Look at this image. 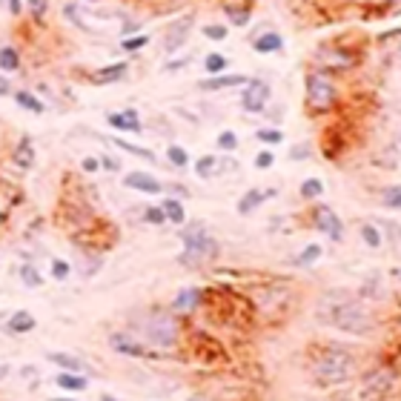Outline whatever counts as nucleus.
I'll list each match as a JSON object with an SVG mask.
<instances>
[{
  "label": "nucleus",
  "instance_id": "nucleus-49",
  "mask_svg": "<svg viewBox=\"0 0 401 401\" xmlns=\"http://www.w3.org/2000/svg\"><path fill=\"white\" fill-rule=\"evenodd\" d=\"M9 92H12V86H9V81H6L3 75H0V98H6V95H9Z\"/></svg>",
  "mask_w": 401,
  "mask_h": 401
},
{
  "label": "nucleus",
  "instance_id": "nucleus-45",
  "mask_svg": "<svg viewBox=\"0 0 401 401\" xmlns=\"http://www.w3.org/2000/svg\"><path fill=\"white\" fill-rule=\"evenodd\" d=\"M0 6H3L12 17H20V12H23V0H0Z\"/></svg>",
  "mask_w": 401,
  "mask_h": 401
},
{
  "label": "nucleus",
  "instance_id": "nucleus-40",
  "mask_svg": "<svg viewBox=\"0 0 401 401\" xmlns=\"http://www.w3.org/2000/svg\"><path fill=\"white\" fill-rule=\"evenodd\" d=\"M384 206H387V209H398V206H401V190H398V183H393V186H387V190H384Z\"/></svg>",
  "mask_w": 401,
  "mask_h": 401
},
{
  "label": "nucleus",
  "instance_id": "nucleus-15",
  "mask_svg": "<svg viewBox=\"0 0 401 401\" xmlns=\"http://www.w3.org/2000/svg\"><path fill=\"white\" fill-rule=\"evenodd\" d=\"M126 72H129V63L121 60V63H109V66L95 69V72L89 75V81L95 86H109V83H117L121 78H126Z\"/></svg>",
  "mask_w": 401,
  "mask_h": 401
},
{
  "label": "nucleus",
  "instance_id": "nucleus-20",
  "mask_svg": "<svg viewBox=\"0 0 401 401\" xmlns=\"http://www.w3.org/2000/svg\"><path fill=\"white\" fill-rule=\"evenodd\" d=\"M12 161L17 163L20 170H32V167H35V144H32L29 135H23V138L17 140V147H15V152H12Z\"/></svg>",
  "mask_w": 401,
  "mask_h": 401
},
{
  "label": "nucleus",
  "instance_id": "nucleus-38",
  "mask_svg": "<svg viewBox=\"0 0 401 401\" xmlns=\"http://www.w3.org/2000/svg\"><path fill=\"white\" fill-rule=\"evenodd\" d=\"M218 149L221 152H235V149H238V135H235L232 129H224L218 135Z\"/></svg>",
  "mask_w": 401,
  "mask_h": 401
},
{
  "label": "nucleus",
  "instance_id": "nucleus-26",
  "mask_svg": "<svg viewBox=\"0 0 401 401\" xmlns=\"http://www.w3.org/2000/svg\"><path fill=\"white\" fill-rule=\"evenodd\" d=\"M224 12H227L229 23H235V26H238V29H244L247 23H249V17H252V6H249V3H244V6L227 3V6H224Z\"/></svg>",
  "mask_w": 401,
  "mask_h": 401
},
{
  "label": "nucleus",
  "instance_id": "nucleus-8",
  "mask_svg": "<svg viewBox=\"0 0 401 401\" xmlns=\"http://www.w3.org/2000/svg\"><path fill=\"white\" fill-rule=\"evenodd\" d=\"M193 26H195V17H193V15H186V17H178V20L167 23V32H163L161 49L167 52V55H175L178 49H183V43L190 40Z\"/></svg>",
  "mask_w": 401,
  "mask_h": 401
},
{
  "label": "nucleus",
  "instance_id": "nucleus-34",
  "mask_svg": "<svg viewBox=\"0 0 401 401\" xmlns=\"http://www.w3.org/2000/svg\"><path fill=\"white\" fill-rule=\"evenodd\" d=\"M361 241L370 249H382V232L375 224H361Z\"/></svg>",
  "mask_w": 401,
  "mask_h": 401
},
{
  "label": "nucleus",
  "instance_id": "nucleus-7",
  "mask_svg": "<svg viewBox=\"0 0 401 401\" xmlns=\"http://www.w3.org/2000/svg\"><path fill=\"white\" fill-rule=\"evenodd\" d=\"M270 95H272V89L267 81H247L244 92H241V109L249 115H261V112H267Z\"/></svg>",
  "mask_w": 401,
  "mask_h": 401
},
{
  "label": "nucleus",
  "instance_id": "nucleus-39",
  "mask_svg": "<svg viewBox=\"0 0 401 401\" xmlns=\"http://www.w3.org/2000/svg\"><path fill=\"white\" fill-rule=\"evenodd\" d=\"M23 6L29 9V15H32L35 20H43L46 12H49V0H23Z\"/></svg>",
  "mask_w": 401,
  "mask_h": 401
},
{
  "label": "nucleus",
  "instance_id": "nucleus-51",
  "mask_svg": "<svg viewBox=\"0 0 401 401\" xmlns=\"http://www.w3.org/2000/svg\"><path fill=\"white\" fill-rule=\"evenodd\" d=\"M98 401H121V398L112 395V393H101V398H98Z\"/></svg>",
  "mask_w": 401,
  "mask_h": 401
},
{
  "label": "nucleus",
  "instance_id": "nucleus-19",
  "mask_svg": "<svg viewBox=\"0 0 401 401\" xmlns=\"http://www.w3.org/2000/svg\"><path fill=\"white\" fill-rule=\"evenodd\" d=\"M252 49L258 55H275L284 49V38H281L278 32H264V35H255L252 38Z\"/></svg>",
  "mask_w": 401,
  "mask_h": 401
},
{
  "label": "nucleus",
  "instance_id": "nucleus-2",
  "mask_svg": "<svg viewBox=\"0 0 401 401\" xmlns=\"http://www.w3.org/2000/svg\"><path fill=\"white\" fill-rule=\"evenodd\" d=\"M129 333L144 341L152 352H172L178 350L181 344V324H178V316L172 310H163V306H149L140 316H132L129 318Z\"/></svg>",
  "mask_w": 401,
  "mask_h": 401
},
{
  "label": "nucleus",
  "instance_id": "nucleus-18",
  "mask_svg": "<svg viewBox=\"0 0 401 401\" xmlns=\"http://www.w3.org/2000/svg\"><path fill=\"white\" fill-rule=\"evenodd\" d=\"M249 78L247 75H209L206 81L198 83L201 92H221V89H229V86H244Z\"/></svg>",
  "mask_w": 401,
  "mask_h": 401
},
{
  "label": "nucleus",
  "instance_id": "nucleus-24",
  "mask_svg": "<svg viewBox=\"0 0 401 401\" xmlns=\"http://www.w3.org/2000/svg\"><path fill=\"white\" fill-rule=\"evenodd\" d=\"M112 144L117 147V149H124V152H129V155H135V158H144V161H149V163H155L158 158H155V152L152 149H147V147H138V144H132V140H124V138H109Z\"/></svg>",
  "mask_w": 401,
  "mask_h": 401
},
{
  "label": "nucleus",
  "instance_id": "nucleus-52",
  "mask_svg": "<svg viewBox=\"0 0 401 401\" xmlns=\"http://www.w3.org/2000/svg\"><path fill=\"white\" fill-rule=\"evenodd\" d=\"M49 401H78L75 395H58V398H49Z\"/></svg>",
  "mask_w": 401,
  "mask_h": 401
},
{
  "label": "nucleus",
  "instance_id": "nucleus-43",
  "mask_svg": "<svg viewBox=\"0 0 401 401\" xmlns=\"http://www.w3.org/2000/svg\"><path fill=\"white\" fill-rule=\"evenodd\" d=\"M272 163H275V155H272L270 149H261V152L255 155V167H258V170H270Z\"/></svg>",
  "mask_w": 401,
  "mask_h": 401
},
{
  "label": "nucleus",
  "instance_id": "nucleus-22",
  "mask_svg": "<svg viewBox=\"0 0 401 401\" xmlns=\"http://www.w3.org/2000/svg\"><path fill=\"white\" fill-rule=\"evenodd\" d=\"M15 104H17L20 109L32 112V115H43V112H46V104L35 95V92H29V89H17V92H15Z\"/></svg>",
  "mask_w": 401,
  "mask_h": 401
},
{
  "label": "nucleus",
  "instance_id": "nucleus-11",
  "mask_svg": "<svg viewBox=\"0 0 401 401\" xmlns=\"http://www.w3.org/2000/svg\"><path fill=\"white\" fill-rule=\"evenodd\" d=\"M124 186H129L135 193H144V195H161L163 193V183L152 172H129L124 178Z\"/></svg>",
  "mask_w": 401,
  "mask_h": 401
},
{
  "label": "nucleus",
  "instance_id": "nucleus-16",
  "mask_svg": "<svg viewBox=\"0 0 401 401\" xmlns=\"http://www.w3.org/2000/svg\"><path fill=\"white\" fill-rule=\"evenodd\" d=\"M35 327H38V318L29 310H17L6 318V333L9 336H29Z\"/></svg>",
  "mask_w": 401,
  "mask_h": 401
},
{
  "label": "nucleus",
  "instance_id": "nucleus-27",
  "mask_svg": "<svg viewBox=\"0 0 401 401\" xmlns=\"http://www.w3.org/2000/svg\"><path fill=\"white\" fill-rule=\"evenodd\" d=\"M20 69V52L15 46H0V72H17Z\"/></svg>",
  "mask_w": 401,
  "mask_h": 401
},
{
  "label": "nucleus",
  "instance_id": "nucleus-36",
  "mask_svg": "<svg viewBox=\"0 0 401 401\" xmlns=\"http://www.w3.org/2000/svg\"><path fill=\"white\" fill-rule=\"evenodd\" d=\"M147 43H149L147 35H129V38H121V49L124 52H140V49H147Z\"/></svg>",
  "mask_w": 401,
  "mask_h": 401
},
{
  "label": "nucleus",
  "instance_id": "nucleus-6",
  "mask_svg": "<svg viewBox=\"0 0 401 401\" xmlns=\"http://www.w3.org/2000/svg\"><path fill=\"white\" fill-rule=\"evenodd\" d=\"M106 344L117 352V356H129V359H147V361H155L158 352H152L144 341H138L129 329H115V333H109Z\"/></svg>",
  "mask_w": 401,
  "mask_h": 401
},
{
  "label": "nucleus",
  "instance_id": "nucleus-17",
  "mask_svg": "<svg viewBox=\"0 0 401 401\" xmlns=\"http://www.w3.org/2000/svg\"><path fill=\"white\" fill-rule=\"evenodd\" d=\"M204 293L198 287H183L178 290V295L172 298V313H195L198 304H201Z\"/></svg>",
  "mask_w": 401,
  "mask_h": 401
},
{
  "label": "nucleus",
  "instance_id": "nucleus-35",
  "mask_svg": "<svg viewBox=\"0 0 401 401\" xmlns=\"http://www.w3.org/2000/svg\"><path fill=\"white\" fill-rule=\"evenodd\" d=\"M167 161L172 163V167L183 170V167H190V152H186L183 147H178V144H172V147H167Z\"/></svg>",
  "mask_w": 401,
  "mask_h": 401
},
{
  "label": "nucleus",
  "instance_id": "nucleus-9",
  "mask_svg": "<svg viewBox=\"0 0 401 401\" xmlns=\"http://www.w3.org/2000/svg\"><path fill=\"white\" fill-rule=\"evenodd\" d=\"M313 224H316L318 232L327 235L329 241H341V238H344V224H341V218L336 215L333 206L316 204V209H313Z\"/></svg>",
  "mask_w": 401,
  "mask_h": 401
},
{
  "label": "nucleus",
  "instance_id": "nucleus-33",
  "mask_svg": "<svg viewBox=\"0 0 401 401\" xmlns=\"http://www.w3.org/2000/svg\"><path fill=\"white\" fill-rule=\"evenodd\" d=\"M379 290H382V278H379V272H370V275L364 278V284L359 287L356 295L367 301V298H373V295H379Z\"/></svg>",
  "mask_w": 401,
  "mask_h": 401
},
{
  "label": "nucleus",
  "instance_id": "nucleus-48",
  "mask_svg": "<svg viewBox=\"0 0 401 401\" xmlns=\"http://www.w3.org/2000/svg\"><path fill=\"white\" fill-rule=\"evenodd\" d=\"M9 373H12V367H9V361H0V384H3V382L9 379Z\"/></svg>",
  "mask_w": 401,
  "mask_h": 401
},
{
  "label": "nucleus",
  "instance_id": "nucleus-37",
  "mask_svg": "<svg viewBox=\"0 0 401 401\" xmlns=\"http://www.w3.org/2000/svg\"><path fill=\"white\" fill-rule=\"evenodd\" d=\"M255 138L261 140V144H267V147H275V144H281V140H284V132L275 129V126H267V129H258Z\"/></svg>",
  "mask_w": 401,
  "mask_h": 401
},
{
  "label": "nucleus",
  "instance_id": "nucleus-12",
  "mask_svg": "<svg viewBox=\"0 0 401 401\" xmlns=\"http://www.w3.org/2000/svg\"><path fill=\"white\" fill-rule=\"evenodd\" d=\"M106 124L115 129V132H132V135H138L140 129V115H138V109H124V112H109L106 115Z\"/></svg>",
  "mask_w": 401,
  "mask_h": 401
},
{
  "label": "nucleus",
  "instance_id": "nucleus-3",
  "mask_svg": "<svg viewBox=\"0 0 401 401\" xmlns=\"http://www.w3.org/2000/svg\"><path fill=\"white\" fill-rule=\"evenodd\" d=\"M359 373V356L344 344H318L310 350V375L318 387H341Z\"/></svg>",
  "mask_w": 401,
  "mask_h": 401
},
{
  "label": "nucleus",
  "instance_id": "nucleus-21",
  "mask_svg": "<svg viewBox=\"0 0 401 401\" xmlns=\"http://www.w3.org/2000/svg\"><path fill=\"white\" fill-rule=\"evenodd\" d=\"M161 212H163V218H167V224H175V227H183L186 224V209L178 198H163L161 201Z\"/></svg>",
  "mask_w": 401,
  "mask_h": 401
},
{
  "label": "nucleus",
  "instance_id": "nucleus-47",
  "mask_svg": "<svg viewBox=\"0 0 401 401\" xmlns=\"http://www.w3.org/2000/svg\"><path fill=\"white\" fill-rule=\"evenodd\" d=\"M186 63H190V58H181V60H172V63H167V66H163V72H178V69H183Z\"/></svg>",
  "mask_w": 401,
  "mask_h": 401
},
{
  "label": "nucleus",
  "instance_id": "nucleus-13",
  "mask_svg": "<svg viewBox=\"0 0 401 401\" xmlns=\"http://www.w3.org/2000/svg\"><path fill=\"white\" fill-rule=\"evenodd\" d=\"M46 361H52L58 370H63V373H83V375H89V367H86V361L83 359H78V356H72V352H63V350H49L46 352Z\"/></svg>",
  "mask_w": 401,
  "mask_h": 401
},
{
  "label": "nucleus",
  "instance_id": "nucleus-31",
  "mask_svg": "<svg viewBox=\"0 0 401 401\" xmlns=\"http://www.w3.org/2000/svg\"><path fill=\"white\" fill-rule=\"evenodd\" d=\"M204 69H206V75H224L227 72V58L221 52H209L204 58Z\"/></svg>",
  "mask_w": 401,
  "mask_h": 401
},
{
  "label": "nucleus",
  "instance_id": "nucleus-5",
  "mask_svg": "<svg viewBox=\"0 0 401 401\" xmlns=\"http://www.w3.org/2000/svg\"><path fill=\"white\" fill-rule=\"evenodd\" d=\"M304 101L310 112H329L338 101V86L324 69H310L304 78Z\"/></svg>",
  "mask_w": 401,
  "mask_h": 401
},
{
  "label": "nucleus",
  "instance_id": "nucleus-30",
  "mask_svg": "<svg viewBox=\"0 0 401 401\" xmlns=\"http://www.w3.org/2000/svg\"><path fill=\"white\" fill-rule=\"evenodd\" d=\"M49 275H52V281H69V278H72V264H69L66 258H52V261H49Z\"/></svg>",
  "mask_w": 401,
  "mask_h": 401
},
{
  "label": "nucleus",
  "instance_id": "nucleus-46",
  "mask_svg": "<svg viewBox=\"0 0 401 401\" xmlns=\"http://www.w3.org/2000/svg\"><path fill=\"white\" fill-rule=\"evenodd\" d=\"M290 158L293 161H304V158H310V144H295L290 149Z\"/></svg>",
  "mask_w": 401,
  "mask_h": 401
},
{
  "label": "nucleus",
  "instance_id": "nucleus-4",
  "mask_svg": "<svg viewBox=\"0 0 401 401\" xmlns=\"http://www.w3.org/2000/svg\"><path fill=\"white\" fill-rule=\"evenodd\" d=\"M181 244H183V252L178 255V264L186 270H201L206 261H215L221 255L218 241L212 238V232L201 221H193L190 227L181 229Z\"/></svg>",
  "mask_w": 401,
  "mask_h": 401
},
{
  "label": "nucleus",
  "instance_id": "nucleus-44",
  "mask_svg": "<svg viewBox=\"0 0 401 401\" xmlns=\"http://www.w3.org/2000/svg\"><path fill=\"white\" fill-rule=\"evenodd\" d=\"M81 170H83L86 175H95V172L101 170V158H95V155H86V158L81 161Z\"/></svg>",
  "mask_w": 401,
  "mask_h": 401
},
{
  "label": "nucleus",
  "instance_id": "nucleus-23",
  "mask_svg": "<svg viewBox=\"0 0 401 401\" xmlns=\"http://www.w3.org/2000/svg\"><path fill=\"white\" fill-rule=\"evenodd\" d=\"M264 201H267V190H247L244 198L238 201V215H252Z\"/></svg>",
  "mask_w": 401,
  "mask_h": 401
},
{
  "label": "nucleus",
  "instance_id": "nucleus-14",
  "mask_svg": "<svg viewBox=\"0 0 401 401\" xmlns=\"http://www.w3.org/2000/svg\"><path fill=\"white\" fill-rule=\"evenodd\" d=\"M55 387L58 390H63L66 395H78V393H86L89 390V375H83V373H58L55 375Z\"/></svg>",
  "mask_w": 401,
  "mask_h": 401
},
{
  "label": "nucleus",
  "instance_id": "nucleus-25",
  "mask_svg": "<svg viewBox=\"0 0 401 401\" xmlns=\"http://www.w3.org/2000/svg\"><path fill=\"white\" fill-rule=\"evenodd\" d=\"M17 275H20V281H23V287H29V290H40V287H43V281H46L35 264H20Z\"/></svg>",
  "mask_w": 401,
  "mask_h": 401
},
{
  "label": "nucleus",
  "instance_id": "nucleus-50",
  "mask_svg": "<svg viewBox=\"0 0 401 401\" xmlns=\"http://www.w3.org/2000/svg\"><path fill=\"white\" fill-rule=\"evenodd\" d=\"M101 167H106V170H112V172L121 170V167H117V161H112V158H101Z\"/></svg>",
  "mask_w": 401,
  "mask_h": 401
},
{
  "label": "nucleus",
  "instance_id": "nucleus-41",
  "mask_svg": "<svg viewBox=\"0 0 401 401\" xmlns=\"http://www.w3.org/2000/svg\"><path fill=\"white\" fill-rule=\"evenodd\" d=\"M204 35H206L209 40H227L229 29L224 26V23H209V26H204Z\"/></svg>",
  "mask_w": 401,
  "mask_h": 401
},
{
  "label": "nucleus",
  "instance_id": "nucleus-42",
  "mask_svg": "<svg viewBox=\"0 0 401 401\" xmlns=\"http://www.w3.org/2000/svg\"><path fill=\"white\" fill-rule=\"evenodd\" d=\"M144 221H147V224H152V227H161V224H167V218H163L161 206H147V209H144Z\"/></svg>",
  "mask_w": 401,
  "mask_h": 401
},
{
  "label": "nucleus",
  "instance_id": "nucleus-28",
  "mask_svg": "<svg viewBox=\"0 0 401 401\" xmlns=\"http://www.w3.org/2000/svg\"><path fill=\"white\" fill-rule=\"evenodd\" d=\"M195 172H198V178H204V181H209L212 175H218V155H201V158L195 161Z\"/></svg>",
  "mask_w": 401,
  "mask_h": 401
},
{
  "label": "nucleus",
  "instance_id": "nucleus-54",
  "mask_svg": "<svg viewBox=\"0 0 401 401\" xmlns=\"http://www.w3.org/2000/svg\"><path fill=\"white\" fill-rule=\"evenodd\" d=\"M0 221H3V209H0Z\"/></svg>",
  "mask_w": 401,
  "mask_h": 401
},
{
  "label": "nucleus",
  "instance_id": "nucleus-10",
  "mask_svg": "<svg viewBox=\"0 0 401 401\" xmlns=\"http://www.w3.org/2000/svg\"><path fill=\"white\" fill-rule=\"evenodd\" d=\"M395 379H398V375L393 370H375V373H370L367 379H364V395L373 398V401L390 395L395 390Z\"/></svg>",
  "mask_w": 401,
  "mask_h": 401
},
{
  "label": "nucleus",
  "instance_id": "nucleus-53",
  "mask_svg": "<svg viewBox=\"0 0 401 401\" xmlns=\"http://www.w3.org/2000/svg\"><path fill=\"white\" fill-rule=\"evenodd\" d=\"M186 401H209V398H206V395H201V393H198V395H190V398H186Z\"/></svg>",
  "mask_w": 401,
  "mask_h": 401
},
{
  "label": "nucleus",
  "instance_id": "nucleus-29",
  "mask_svg": "<svg viewBox=\"0 0 401 401\" xmlns=\"http://www.w3.org/2000/svg\"><path fill=\"white\" fill-rule=\"evenodd\" d=\"M298 193H301L304 201H318L327 190H324V181H318V178H306V181L301 183V190H298Z\"/></svg>",
  "mask_w": 401,
  "mask_h": 401
},
{
  "label": "nucleus",
  "instance_id": "nucleus-1",
  "mask_svg": "<svg viewBox=\"0 0 401 401\" xmlns=\"http://www.w3.org/2000/svg\"><path fill=\"white\" fill-rule=\"evenodd\" d=\"M316 321L329 329H338L344 336H359V338L370 336L375 329V318L367 301L350 290L321 293L316 301Z\"/></svg>",
  "mask_w": 401,
  "mask_h": 401
},
{
  "label": "nucleus",
  "instance_id": "nucleus-32",
  "mask_svg": "<svg viewBox=\"0 0 401 401\" xmlns=\"http://www.w3.org/2000/svg\"><path fill=\"white\" fill-rule=\"evenodd\" d=\"M321 244H310V247H304L301 252H298V258H295V267H310V264H316L318 261V258H321Z\"/></svg>",
  "mask_w": 401,
  "mask_h": 401
}]
</instances>
